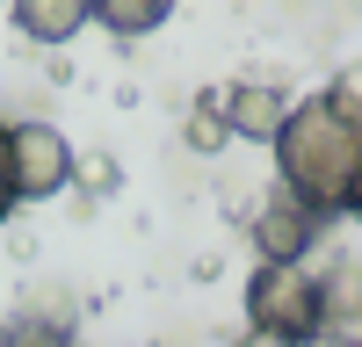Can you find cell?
I'll return each instance as SVG.
<instances>
[{
  "label": "cell",
  "mask_w": 362,
  "mask_h": 347,
  "mask_svg": "<svg viewBox=\"0 0 362 347\" xmlns=\"http://www.w3.org/2000/svg\"><path fill=\"white\" fill-rule=\"evenodd\" d=\"M247 326L261 340H312L334 326L326 311V282L305 275V260H261L247 282Z\"/></svg>",
  "instance_id": "cell-2"
},
{
  "label": "cell",
  "mask_w": 362,
  "mask_h": 347,
  "mask_svg": "<svg viewBox=\"0 0 362 347\" xmlns=\"http://www.w3.org/2000/svg\"><path fill=\"white\" fill-rule=\"evenodd\" d=\"M290 109H297V102H283V87H261V80H239L232 95H225L232 138H254V145H276L283 123H290Z\"/></svg>",
  "instance_id": "cell-5"
},
{
  "label": "cell",
  "mask_w": 362,
  "mask_h": 347,
  "mask_svg": "<svg viewBox=\"0 0 362 347\" xmlns=\"http://www.w3.org/2000/svg\"><path fill=\"white\" fill-rule=\"evenodd\" d=\"M167 15H174V0H95V22L109 37H153Z\"/></svg>",
  "instance_id": "cell-7"
},
{
  "label": "cell",
  "mask_w": 362,
  "mask_h": 347,
  "mask_svg": "<svg viewBox=\"0 0 362 347\" xmlns=\"http://www.w3.org/2000/svg\"><path fill=\"white\" fill-rule=\"evenodd\" d=\"M268 152H276L283 188L305 195L312 210H326V217H355L362 210V109L341 87L297 102Z\"/></svg>",
  "instance_id": "cell-1"
},
{
  "label": "cell",
  "mask_w": 362,
  "mask_h": 347,
  "mask_svg": "<svg viewBox=\"0 0 362 347\" xmlns=\"http://www.w3.org/2000/svg\"><path fill=\"white\" fill-rule=\"evenodd\" d=\"M73 145L58 138L51 123H15V188L22 202H51V195H66L73 188Z\"/></svg>",
  "instance_id": "cell-3"
},
{
  "label": "cell",
  "mask_w": 362,
  "mask_h": 347,
  "mask_svg": "<svg viewBox=\"0 0 362 347\" xmlns=\"http://www.w3.org/2000/svg\"><path fill=\"white\" fill-rule=\"evenodd\" d=\"M319 224H326V210H312L305 195L283 188V195L254 217V253H261V260H305V253L319 246Z\"/></svg>",
  "instance_id": "cell-4"
},
{
  "label": "cell",
  "mask_w": 362,
  "mask_h": 347,
  "mask_svg": "<svg viewBox=\"0 0 362 347\" xmlns=\"http://www.w3.org/2000/svg\"><path fill=\"white\" fill-rule=\"evenodd\" d=\"M8 8H15V29L37 44H73L95 22V0H8Z\"/></svg>",
  "instance_id": "cell-6"
},
{
  "label": "cell",
  "mask_w": 362,
  "mask_h": 347,
  "mask_svg": "<svg viewBox=\"0 0 362 347\" xmlns=\"http://www.w3.org/2000/svg\"><path fill=\"white\" fill-rule=\"evenodd\" d=\"M15 202H22V188H15V123L0 116V224H8Z\"/></svg>",
  "instance_id": "cell-9"
},
{
  "label": "cell",
  "mask_w": 362,
  "mask_h": 347,
  "mask_svg": "<svg viewBox=\"0 0 362 347\" xmlns=\"http://www.w3.org/2000/svg\"><path fill=\"white\" fill-rule=\"evenodd\" d=\"M326 311H334V318H362V268H355V260L326 275Z\"/></svg>",
  "instance_id": "cell-8"
},
{
  "label": "cell",
  "mask_w": 362,
  "mask_h": 347,
  "mask_svg": "<svg viewBox=\"0 0 362 347\" xmlns=\"http://www.w3.org/2000/svg\"><path fill=\"white\" fill-rule=\"evenodd\" d=\"M355 217H362V210H355Z\"/></svg>",
  "instance_id": "cell-12"
},
{
  "label": "cell",
  "mask_w": 362,
  "mask_h": 347,
  "mask_svg": "<svg viewBox=\"0 0 362 347\" xmlns=\"http://www.w3.org/2000/svg\"><path fill=\"white\" fill-rule=\"evenodd\" d=\"M225 130H232V116H218L210 102L189 116V145H196V152H218V145H225Z\"/></svg>",
  "instance_id": "cell-10"
},
{
  "label": "cell",
  "mask_w": 362,
  "mask_h": 347,
  "mask_svg": "<svg viewBox=\"0 0 362 347\" xmlns=\"http://www.w3.org/2000/svg\"><path fill=\"white\" fill-rule=\"evenodd\" d=\"M334 87H341V95H348L355 109H362V66H341V80H334Z\"/></svg>",
  "instance_id": "cell-11"
}]
</instances>
